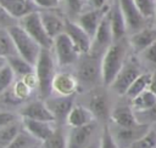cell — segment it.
<instances>
[{
  "instance_id": "cell-1",
  "label": "cell",
  "mask_w": 156,
  "mask_h": 148,
  "mask_svg": "<svg viewBox=\"0 0 156 148\" xmlns=\"http://www.w3.org/2000/svg\"><path fill=\"white\" fill-rule=\"evenodd\" d=\"M128 49H130L128 40L123 38L115 40L104 52L101 57V84L105 87H108L112 84L123 68L128 58Z\"/></svg>"
},
{
  "instance_id": "cell-2",
  "label": "cell",
  "mask_w": 156,
  "mask_h": 148,
  "mask_svg": "<svg viewBox=\"0 0 156 148\" xmlns=\"http://www.w3.org/2000/svg\"><path fill=\"white\" fill-rule=\"evenodd\" d=\"M57 62L51 49L41 47L39 57L34 64V72L38 80V93L41 99H46L52 95V82L57 74Z\"/></svg>"
},
{
  "instance_id": "cell-3",
  "label": "cell",
  "mask_w": 156,
  "mask_h": 148,
  "mask_svg": "<svg viewBox=\"0 0 156 148\" xmlns=\"http://www.w3.org/2000/svg\"><path fill=\"white\" fill-rule=\"evenodd\" d=\"M7 32L13 41L17 53L34 66L41 51V46L18 23L10 25Z\"/></svg>"
},
{
  "instance_id": "cell-4",
  "label": "cell",
  "mask_w": 156,
  "mask_h": 148,
  "mask_svg": "<svg viewBox=\"0 0 156 148\" xmlns=\"http://www.w3.org/2000/svg\"><path fill=\"white\" fill-rule=\"evenodd\" d=\"M76 66V76L79 85L93 86L101 82V57H96L91 53L80 55Z\"/></svg>"
},
{
  "instance_id": "cell-5",
  "label": "cell",
  "mask_w": 156,
  "mask_h": 148,
  "mask_svg": "<svg viewBox=\"0 0 156 148\" xmlns=\"http://www.w3.org/2000/svg\"><path fill=\"white\" fill-rule=\"evenodd\" d=\"M51 50H52V53L55 56L58 68L74 66L80 57L79 51L77 50L73 41L65 32L54 38Z\"/></svg>"
},
{
  "instance_id": "cell-6",
  "label": "cell",
  "mask_w": 156,
  "mask_h": 148,
  "mask_svg": "<svg viewBox=\"0 0 156 148\" xmlns=\"http://www.w3.org/2000/svg\"><path fill=\"white\" fill-rule=\"evenodd\" d=\"M41 47L44 49H52V42L54 39L50 38V35L48 34V32L45 30V27L41 22V17H40V12L34 11L30 12L28 15H26L24 17H22L21 19H18L17 22Z\"/></svg>"
},
{
  "instance_id": "cell-7",
  "label": "cell",
  "mask_w": 156,
  "mask_h": 148,
  "mask_svg": "<svg viewBox=\"0 0 156 148\" xmlns=\"http://www.w3.org/2000/svg\"><path fill=\"white\" fill-rule=\"evenodd\" d=\"M141 69L139 67V64L132 59L126 61L123 68L121 69V72L117 74V76L115 78V80L112 81V84L108 86L111 89L112 92H115L118 96H124L127 90L129 89V86L132 85V82L141 74Z\"/></svg>"
},
{
  "instance_id": "cell-8",
  "label": "cell",
  "mask_w": 156,
  "mask_h": 148,
  "mask_svg": "<svg viewBox=\"0 0 156 148\" xmlns=\"http://www.w3.org/2000/svg\"><path fill=\"white\" fill-rule=\"evenodd\" d=\"M115 41L113 34H112V28L110 23V17H108V11L102 18L101 23L99 24L94 36H93V42H91V49L90 52L91 55L96 57H102L104 52L107 50V47Z\"/></svg>"
},
{
  "instance_id": "cell-9",
  "label": "cell",
  "mask_w": 156,
  "mask_h": 148,
  "mask_svg": "<svg viewBox=\"0 0 156 148\" xmlns=\"http://www.w3.org/2000/svg\"><path fill=\"white\" fill-rule=\"evenodd\" d=\"M96 130L98 121L78 127H67V148L88 147L95 140Z\"/></svg>"
},
{
  "instance_id": "cell-10",
  "label": "cell",
  "mask_w": 156,
  "mask_h": 148,
  "mask_svg": "<svg viewBox=\"0 0 156 148\" xmlns=\"http://www.w3.org/2000/svg\"><path fill=\"white\" fill-rule=\"evenodd\" d=\"M150 127L151 126L145 123H141L140 125L134 126V127H121L117 125H113V127L110 126L111 132H112L117 144L119 146V148L129 147L134 141H136L143 135H145Z\"/></svg>"
},
{
  "instance_id": "cell-11",
  "label": "cell",
  "mask_w": 156,
  "mask_h": 148,
  "mask_svg": "<svg viewBox=\"0 0 156 148\" xmlns=\"http://www.w3.org/2000/svg\"><path fill=\"white\" fill-rule=\"evenodd\" d=\"M65 33L71 38L74 46L79 51L80 55H85L90 52L93 38L76 22L69 18H66V25H65Z\"/></svg>"
},
{
  "instance_id": "cell-12",
  "label": "cell",
  "mask_w": 156,
  "mask_h": 148,
  "mask_svg": "<svg viewBox=\"0 0 156 148\" xmlns=\"http://www.w3.org/2000/svg\"><path fill=\"white\" fill-rule=\"evenodd\" d=\"M50 112L55 116L56 124L58 121L66 123V118L71 112L72 107L76 104V96H61V95H51L46 99H44Z\"/></svg>"
},
{
  "instance_id": "cell-13",
  "label": "cell",
  "mask_w": 156,
  "mask_h": 148,
  "mask_svg": "<svg viewBox=\"0 0 156 148\" xmlns=\"http://www.w3.org/2000/svg\"><path fill=\"white\" fill-rule=\"evenodd\" d=\"M118 4L123 12L128 33H135L146 25L147 19L140 13L134 0H118Z\"/></svg>"
},
{
  "instance_id": "cell-14",
  "label": "cell",
  "mask_w": 156,
  "mask_h": 148,
  "mask_svg": "<svg viewBox=\"0 0 156 148\" xmlns=\"http://www.w3.org/2000/svg\"><path fill=\"white\" fill-rule=\"evenodd\" d=\"M108 7H110V4L102 8H87L85 11L79 13L74 18V21L93 38L99 24L101 23L102 18L107 13Z\"/></svg>"
},
{
  "instance_id": "cell-15",
  "label": "cell",
  "mask_w": 156,
  "mask_h": 148,
  "mask_svg": "<svg viewBox=\"0 0 156 148\" xmlns=\"http://www.w3.org/2000/svg\"><path fill=\"white\" fill-rule=\"evenodd\" d=\"M79 86L80 85L76 74L68 72H57L52 82V95L76 96Z\"/></svg>"
},
{
  "instance_id": "cell-16",
  "label": "cell",
  "mask_w": 156,
  "mask_h": 148,
  "mask_svg": "<svg viewBox=\"0 0 156 148\" xmlns=\"http://www.w3.org/2000/svg\"><path fill=\"white\" fill-rule=\"evenodd\" d=\"M18 114L21 115V118H27V119H34V120H43V121H54L55 116L52 115V113L50 112L49 107L46 106L44 99H35L29 103H27L26 106H23Z\"/></svg>"
},
{
  "instance_id": "cell-17",
  "label": "cell",
  "mask_w": 156,
  "mask_h": 148,
  "mask_svg": "<svg viewBox=\"0 0 156 148\" xmlns=\"http://www.w3.org/2000/svg\"><path fill=\"white\" fill-rule=\"evenodd\" d=\"M113 125L121 126V127H134L140 125L141 123L139 121L135 110L132 108L129 104H122V106H116L112 108L110 119H108Z\"/></svg>"
},
{
  "instance_id": "cell-18",
  "label": "cell",
  "mask_w": 156,
  "mask_h": 148,
  "mask_svg": "<svg viewBox=\"0 0 156 148\" xmlns=\"http://www.w3.org/2000/svg\"><path fill=\"white\" fill-rule=\"evenodd\" d=\"M41 22L45 27V30L50 35V38H55L58 34L65 32V25H66V17L61 15L57 8L54 10H39Z\"/></svg>"
},
{
  "instance_id": "cell-19",
  "label": "cell",
  "mask_w": 156,
  "mask_h": 148,
  "mask_svg": "<svg viewBox=\"0 0 156 148\" xmlns=\"http://www.w3.org/2000/svg\"><path fill=\"white\" fill-rule=\"evenodd\" d=\"M155 41H156V27H147V25H145L144 28H141L135 33H132L130 36L128 38V44L130 49L136 53H141Z\"/></svg>"
},
{
  "instance_id": "cell-20",
  "label": "cell",
  "mask_w": 156,
  "mask_h": 148,
  "mask_svg": "<svg viewBox=\"0 0 156 148\" xmlns=\"http://www.w3.org/2000/svg\"><path fill=\"white\" fill-rule=\"evenodd\" d=\"M95 115L96 120H105V119H110V114H111V106L107 98V95L100 90H95L91 92L89 101H88V106H87Z\"/></svg>"
},
{
  "instance_id": "cell-21",
  "label": "cell",
  "mask_w": 156,
  "mask_h": 148,
  "mask_svg": "<svg viewBox=\"0 0 156 148\" xmlns=\"http://www.w3.org/2000/svg\"><path fill=\"white\" fill-rule=\"evenodd\" d=\"M108 17H110L113 39L115 40L123 39L126 36V34L128 33V29H127V23H126L123 12L121 10V6L118 4V0H112L110 2Z\"/></svg>"
},
{
  "instance_id": "cell-22",
  "label": "cell",
  "mask_w": 156,
  "mask_h": 148,
  "mask_svg": "<svg viewBox=\"0 0 156 148\" xmlns=\"http://www.w3.org/2000/svg\"><path fill=\"white\" fill-rule=\"evenodd\" d=\"M56 125L57 124L54 121H43V120L22 118V126L39 142H44L54 132Z\"/></svg>"
},
{
  "instance_id": "cell-23",
  "label": "cell",
  "mask_w": 156,
  "mask_h": 148,
  "mask_svg": "<svg viewBox=\"0 0 156 148\" xmlns=\"http://www.w3.org/2000/svg\"><path fill=\"white\" fill-rule=\"evenodd\" d=\"M94 121H98L94 113L87 106L76 103L72 107L71 112L68 113L65 124L67 127H78V126H84V125L91 124Z\"/></svg>"
},
{
  "instance_id": "cell-24",
  "label": "cell",
  "mask_w": 156,
  "mask_h": 148,
  "mask_svg": "<svg viewBox=\"0 0 156 148\" xmlns=\"http://www.w3.org/2000/svg\"><path fill=\"white\" fill-rule=\"evenodd\" d=\"M0 5L17 19V22L26 15L39 10L32 0H0Z\"/></svg>"
},
{
  "instance_id": "cell-25",
  "label": "cell",
  "mask_w": 156,
  "mask_h": 148,
  "mask_svg": "<svg viewBox=\"0 0 156 148\" xmlns=\"http://www.w3.org/2000/svg\"><path fill=\"white\" fill-rule=\"evenodd\" d=\"M130 106L135 110V113L146 112L156 106V92L150 90L149 87L130 99Z\"/></svg>"
},
{
  "instance_id": "cell-26",
  "label": "cell",
  "mask_w": 156,
  "mask_h": 148,
  "mask_svg": "<svg viewBox=\"0 0 156 148\" xmlns=\"http://www.w3.org/2000/svg\"><path fill=\"white\" fill-rule=\"evenodd\" d=\"M6 62L12 68V70L15 72L17 78H24V76L34 73V66L32 63H29L28 61H26L23 57H21L18 53L9 56L6 58Z\"/></svg>"
},
{
  "instance_id": "cell-27",
  "label": "cell",
  "mask_w": 156,
  "mask_h": 148,
  "mask_svg": "<svg viewBox=\"0 0 156 148\" xmlns=\"http://www.w3.org/2000/svg\"><path fill=\"white\" fill-rule=\"evenodd\" d=\"M41 144L44 148H67V130L61 125H56L54 132Z\"/></svg>"
},
{
  "instance_id": "cell-28",
  "label": "cell",
  "mask_w": 156,
  "mask_h": 148,
  "mask_svg": "<svg viewBox=\"0 0 156 148\" xmlns=\"http://www.w3.org/2000/svg\"><path fill=\"white\" fill-rule=\"evenodd\" d=\"M151 78H152V73H141L129 86V89L126 92V97L128 99H133L135 96H138L140 92H143L144 90H146L151 82Z\"/></svg>"
},
{
  "instance_id": "cell-29",
  "label": "cell",
  "mask_w": 156,
  "mask_h": 148,
  "mask_svg": "<svg viewBox=\"0 0 156 148\" xmlns=\"http://www.w3.org/2000/svg\"><path fill=\"white\" fill-rule=\"evenodd\" d=\"M37 143H39V141L32 136L23 126L21 129V131L18 132V135L13 138V141L6 147V148H32L33 146H35Z\"/></svg>"
},
{
  "instance_id": "cell-30",
  "label": "cell",
  "mask_w": 156,
  "mask_h": 148,
  "mask_svg": "<svg viewBox=\"0 0 156 148\" xmlns=\"http://www.w3.org/2000/svg\"><path fill=\"white\" fill-rule=\"evenodd\" d=\"M22 129V121L0 127V148H6Z\"/></svg>"
},
{
  "instance_id": "cell-31",
  "label": "cell",
  "mask_w": 156,
  "mask_h": 148,
  "mask_svg": "<svg viewBox=\"0 0 156 148\" xmlns=\"http://www.w3.org/2000/svg\"><path fill=\"white\" fill-rule=\"evenodd\" d=\"M16 47L7 32V28L0 27V56L7 58L9 56L16 55Z\"/></svg>"
},
{
  "instance_id": "cell-32",
  "label": "cell",
  "mask_w": 156,
  "mask_h": 148,
  "mask_svg": "<svg viewBox=\"0 0 156 148\" xmlns=\"http://www.w3.org/2000/svg\"><path fill=\"white\" fill-rule=\"evenodd\" d=\"M16 79H17V76H16L15 72L6 62V64L0 68V95L5 93L9 89H11L12 85L15 84Z\"/></svg>"
},
{
  "instance_id": "cell-33",
  "label": "cell",
  "mask_w": 156,
  "mask_h": 148,
  "mask_svg": "<svg viewBox=\"0 0 156 148\" xmlns=\"http://www.w3.org/2000/svg\"><path fill=\"white\" fill-rule=\"evenodd\" d=\"M33 87L22 78H18L12 85V95L17 101H23L32 95Z\"/></svg>"
},
{
  "instance_id": "cell-34",
  "label": "cell",
  "mask_w": 156,
  "mask_h": 148,
  "mask_svg": "<svg viewBox=\"0 0 156 148\" xmlns=\"http://www.w3.org/2000/svg\"><path fill=\"white\" fill-rule=\"evenodd\" d=\"M154 147H156V130L154 127H150L145 135H143L140 138L134 141L127 148H154Z\"/></svg>"
},
{
  "instance_id": "cell-35",
  "label": "cell",
  "mask_w": 156,
  "mask_h": 148,
  "mask_svg": "<svg viewBox=\"0 0 156 148\" xmlns=\"http://www.w3.org/2000/svg\"><path fill=\"white\" fill-rule=\"evenodd\" d=\"M62 4L67 11V13L76 18L79 13L85 11L88 7V0H62Z\"/></svg>"
},
{
  "instance_id": "cell-36",
  "label": "cell",
  "mask_w": 156,
  "mask_h": 148,
  "mask_svg": "<svg viewBox=\"0 0 156 148\" xmlns=\"http://www.w3.org/2000/svg\"><path fill=\"white\" fill-rule=\"evenodd\" d=\"M134 2L147 21L156 16V0H134Z\"/></svg>"
},
{
  "instance_id": "cell-37",
  "label": "cell",
  "mask_w": 156,
  "mask_h": 148,
  "mask_svg": "<svg viewBox=\"0 0 156 148\" xmlns=\"http://www.w3.org/2000/svg\"><path fill=\"white\" fill-rule=\"evenodd\" d=\"M100 148H119V146L117 144V142L111 132L108 124L104 125V129L100 133Z\"/></svg>"
},
{
  "instance_id": "cell-38",
  "label": "cell",
  "mask_w": 156,
  "mask_h": 148,
  "mask_svg": "<svg viewBox=\"0 0 156 148\" xmlns=\"http://www.w3.org/2000/svg\"><path fill=\"white\" fill-rule=\"evenodd\" d=\"M22 121V118L18 113H13L10 110H0V127L20 123Z\"/></svg>"
},
{
  "instance_id": "cell-39",
  "label": "cell",
  "mask_w": 156,
  "mask_h": 148,
  "mask_svg": "<svg viewBox=\"0 0 156 148\" xmlns=\"http://www.w3.org/2000/svg\"><path fill=\"white\" fill-rule=\"evenodd\" d=\"M39 10H54L62 5V0H33Z\"/></svg>"
},
{
  "instance_id": "cell-40",
  "label": "cell",
  "mask_w": 156,
  "mask_h": 148,
  "mask_svg": "<svg viewBox=\"0 0 156 148\" xmlns=\"http://www.w3.org/2000/svg\"><path fill=\"white\" fill-rule=\"evenodd\" d=\"M140 55L144 58V61H146L149 64L156 66V41L152 45H150L146 50H144Z\"/></svg>"
},
{
  "instance_id": "cell-41",
  "label": "cell",
  "mask_w": 156,
  "mask_h": 148,
  "mask_svg": "<svg viewBox=\"0 0 156 148\" xmlns=\"http://www.w3.org/2000/svg\"><path fill=\"white\" fill-rule=\"evenodd\" d=\"M17 19H15L1 5H0V27L2 28H9L12 24H16Z\"/></svg>"
},
{
  "instance_id": "cell-42",
  "label": "cell",
  "mask_w": 156,
  "mask_h": 148,
  "mask_svg": "<svg viewBox=\"0 0 156 148\" xmlns=\"http://www.w3.org/2000/svg\"><path fill=\"white\" fill-rule=\"evenodd\" d=\"M108 5V0H88L89 8H102Z\"/></svg>"
},
{
  "instance_id": "cell-43",
  "label": "cell",
  "mask_w": 156,
  "mask_h": 148,
  "mask_svg": "<svg viewBox=\"0 0 156 148\" xmlns=\"http://www.w3.org/2000/svg\"><path fill=\"white\" fill-rule=\"evenodd\" d=\"M140 114H141V115H144V120H145V119H147V121H149V123H150V121L156 120V106H155V107H152L151 109L146 110V112H140ZM144 120H141V123H143Z\"/></svg>"
},
{
  "instance_id": "cell-44",
  "label": "cell",
  "mask_w": 156,
  "mask_h": 148,
  "mask_svg": "<svg viewBox=\"0 0 156 148\" xmlns=\"http://www.w3.org/2000/svg\"><path fill=\"white\" fill-rule=\"evenodd\" d=\"M85 148H100V136L98 137V138H95L88 147H85Z\"/></svg>"
},
{
  "instance_id": "cell-45",
  "label": "cell",
  "mask_w": 156,
  "mask_h": 148,
  "mask_svg": "<svg viewBox=\"0 0 156 148\" xmlns=\"http://www.w3.org/2000/svg\"><path fill=\"white\" fill-rule=\"evenodd\" d=\"M5 64H6V58L0 56V68H1L2 66H5Z\"/></svg>"
},
{
  "instance_id": "cell-46",
  "label": "cell",
  "mask_w": 156,
  "mask_h": 148,
  "mask_svg": "<svg viewBox=\"0 0 156 148\" xmlns=\"http://www.w3.org/2000/svg\"><path fill=\"white\" fill-rule=\"evenodd\" d=\"M32 148H44V147H43V144H41V142H39V143H37L35 146H33Z\"/></svg>"
},
{
  "instance_id": "cell-47",
  "label": "cell",
  "mask_w": 156,
  "mask_h": 148,
  "mask_svg": "<svg viewBox=\"0 0 156 148\" xmlns=\"http://www.w3.org/2000/svg\"><path fill=\"white\" fill-rule=\"evenodd\" d=\"M154 148H156V147H154Z\"/></svg>"
},
{
  "instance_id": "cell-48",
  "label": "cell",
  "mask_w": 156,
  "mask_h": 148,
  "mask_svg": "<svg viewBox=\"0 0 156 148\" xmlns=\"http://www.w3.org/2000/svg\"><path fill=\"white\" fill-rule=\"evenodd\" d=\"M32 1H33V0H32Z\"/></svg>"
},
{
  "instance_id": "cell-49",
  "label": "cell",
  "mask_w": 156,
  "mask_h": 148,
  "mask_svg": "<svg viewBox=\"0 0 156 148\" xmlns=\"http://www.w3.org/2000/svg\"><path fill=\"white\" fill-rule=\"evenodd\" d=\"M155 17H156V16H155Z\"/></svg>"
}]
</instances>
